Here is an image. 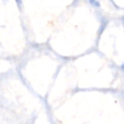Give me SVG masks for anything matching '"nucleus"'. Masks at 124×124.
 Segmentation results:
<instances>
[]
</instances>
